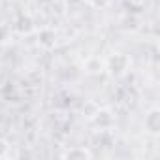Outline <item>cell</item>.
<instances>
[{
  "label": "cell",
  "mask_w": 160,
  "mask_h": 160,
  "mask_svg": "<svg viewBox=\"0 0 160 160\" xmlns=\"http://www.w3.org/2000/svg\"><path fill=\"white\" fill-rule=\"evenodd\" d=\"M13 30L19 36H30L32 32H36V21L30 13H19L13 21Z\"/></svg>",
  "instance_id": "3"
},
{
  "label": "cell",
  "mask_w": 160,
  "mask_h": 160,
  "mask_svg": "<svg viewBox=\"0 0 160 160\" xmlns=\"http://www.w3.org/2000/svg\"><path fill=\"white\" fill-rule=\"evenodd\" d=\"M130 64H132V62H130V57H128V55L115 51V53H111V55L108 57V60H106V72H108L113 79H119V77L126 75V72L130 70Z\"/></svg>",
  "instance_id": "1"
},
{
  "label": "cell",
  "mask_w": 160,
  "mask_h": 160,
  "mask_svg": "<svg viewBox=\"0 0 160 160\" xmlns=\"http://www.w3.org/2000/svg\"><path fill=\"white\" fill-rule=\"evenodd\" d=\"M36 40L42 49L51 51L58 43V32L53 27H42V28H36Z\"/></svg>",
  "instance_id": "2"
},
{
  "label": "cell",
  "mask_w": 160,
  "mask_h": 160,
  "mask_svg": "<svg viewBox=\"0 0 160 160\" xmlns=\"http://www.w3.org/2000/svg\"><path fill=\"white\" fill-rule=\"evenodd\" d=\"M62 158L66 160H91L92 158V151L89 147H70L68 151L62 152Z\"/></svg>",
  "instance_id": "6"
},
{
  "label": "cell",
  "mask_w": 160,
  "mask_h": 160,
  "mask_svg": "<svg viewBox=\"0 0 160 160\" xmlns=\"http://www.w3.org/2000/svg\"><path fill=\"white\" fill-rule=\"evenodd\" d=\"M91 122L98 128V130H109L115 122V117H113V111L108 109V108H102V109H96L92 115H91Z\"/></svg>",
  "instance_id": "4"
},
{
  "label": "cell",
  "mask_w": 160,
  "mask_h": 160,
  "mask_svg": "<svg viewBox=\"0 0 160 160\" xmlns=\"http://www.w3.org/2000/svg\"><path fill=\"white\" fill-rule=\"evenodd\" d=\"M145 132L152 138L160 136V109L158 108H151L145 115Z\"/></svg>",
  "instance_id": "5"
},
{
  "label": "cell",
  "mask_w": 160,
  "mask_h": 160,
  "mask_svg": "<svg viewBox=\"0 0 160 160\" xmlns=\"http://www.w3.org/2000/svg\"><path fill=\"white\" fill-rule=\"evenodd\" d=\"M12 40V30L6 23L0 21V45H6L8 42Z\"/></svg>",
  "instance_id": "9"
},
{
  "label": "cell",
  "mask_w": 160,
  "mask_h": 160,
  "mask_svg": "<svg viewBox=\"0 0 160 160\" xmlns=\"http://www.w3.org/2000/svg\"><path fill=\"white\" fill-rule=\"evenodd\" d=\"M83 70H85V73H89V75H98V73L106 72V60L92 55V57H89V58L83 62Z\"/></svg>",
  "instance_id": "7"
},
{
  "label": "cell",
  "mask_w": 160,
  "mask_h": 160,
  "mask_svg": "<svg viewBox=\"0 0 160 160\" xmlns=\"http://www.w3.org/2000/svg\"><path fill=\"white\" fill-rule=\"evenodd\" d=\"M62 4L66 12H77L83 8V4H87V0H62Z\"/></svg>",
  "instance_id": "8"
},
{
  "label": "cell",
  "mask_w": 160,
  "mask_h": 160,
  "mask_svg": "<svg viewBox=\"0 0 160 160\" xmlns=\"http://www.w3.org/2000/svg\"><path fill=\"white\" fill-rule=\"evenodd\" d=\"M128 2H130V4H134V6H141L145 0H128Z\"/></svg>",
  "instance_id": "12"
},
{
  "label": "cell",
  "mask_w": 160,
  "mask_h": 160,
  "mask_svg": "<svg viewBox=\"0 0 160 160\" xmlns=\"http://www.w3.org/2000/svg\"><path fill=\"white\" fill-rule=\"evenodd\" d=\"M8 141L6 139H0V156H6V151H8Z\"/></svg>",
  "instance_id": "11"
},
{
  "label": "cell",
  "mask_w": 160,
  "mask_h": 160,
  "mask_svg": "<svg viewBox=\"0 0 160 160\" xmlns=\"http://www.w3.org/2000/svg\"><path fill=\"white\" fill-rule=\"evenodd\" d=\"M87 2L94 8V10H106L111 6V0H87Z\"/></svg>",
  "instance_id": "10"
}]
</instances>
